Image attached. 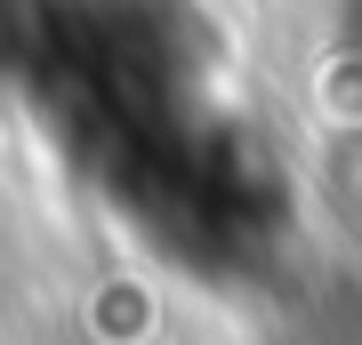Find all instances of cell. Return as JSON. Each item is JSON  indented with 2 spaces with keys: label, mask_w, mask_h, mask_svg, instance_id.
Listing matches in <instances>:
<instances>
[{
  "label": "cell",
  "mask_w": 362,
  "mask_h": 345,
  "mask_svg": "<svg viewBox=\"0 0 362 345\" xmlns=\"http://www.w3.org/2000/svg\"><path fill=\"white\" fill-rule=\"evenodd\" d=\"M338 25H346V49L362 56V0H338Z\"/></svg>",
  "instance_id": "6da1fadb"
}]
</instances>
